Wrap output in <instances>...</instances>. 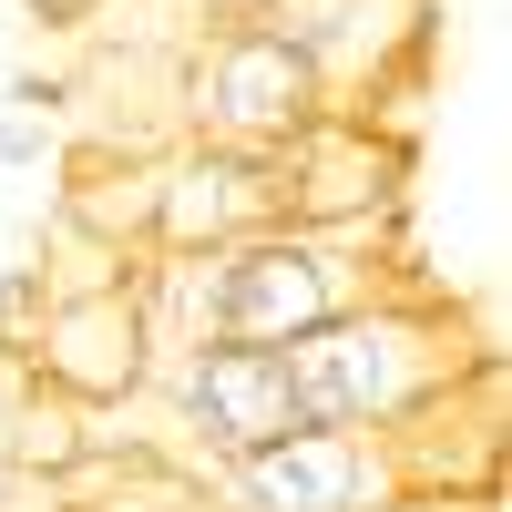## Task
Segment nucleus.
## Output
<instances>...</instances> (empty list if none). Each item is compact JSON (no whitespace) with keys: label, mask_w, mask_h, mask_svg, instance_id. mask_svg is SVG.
Masks as SVG:
<instances>
[{"label":"nucleus","mask_w":512,"mask_h":512,"mask_svg":"<svg viewBox=\"0 0 512 512\" xmlns=\"http://www.w3.org/2000/svg\"><path fill=\"white\" fill-rule=\"evenodd\" d=\"M277 359H287V390H297V420H308V431H400L410 410H431L441 390L472 379L461 328L431 297H400V287H379L369 308L287 338Z\"/></svg>","instance_id":"1"},{"label":"nucleus","mask_w":512,"mask_h":512,"mask_svg":"<svg viewBox=\"0 0 512 512\" xmlns=\"http://www.w3.org/2000/svg\"><path fill=\"white\" fill-rule=\"evenodd\" d=\"M390 287L379 277V236H328V226H267L216 256V338L246 349H287L328 318L369 308Z\"/></svg>","instance_id":"2"},{"label":"nucleus","mask_w":512,"mask_h":512,"mask_svg":"<svg viewBox=\"0 0 512 512\" xmlns=\"http://www.w3.org/2000/svg\"><path fill=\"white\" fill-rule=\"evenodd\" d=\"M318 72L287 52L267 21H216L185 52V134L195 144H246V154H277L297 123H318Z\"/></svg>","instance_id":"3"},{"label":"nucleus","mask_w":512,"mask_h":512,"mask_svg":"<svg viewBox=\"0 0 512 512\" xmlns=\"http://www.w3.org/2000/svg\"><path fill=\"white\" fill-rule=\"evenodd\" d=\"M256 21L318 72L328 113H369V93H400V72L420 62L431 0H267Z\"/></svg>","instance_id":"4"},{"label":"nucleus","mask_w":512,"mask_h":512,"mask_svg":"<svg viewBox=\"0 0 512 512\" xmlns=\"http://www.w3.org/2000/svg\"><path fill=\"white\" fill-rule=\"evenodd\" d=\"M287 226V185L277 154L246 144H164V185H154V256H226L246 236Z\"/></svg>","instance_id":"5"},{"label":"nucleus","mask_w":512,"mask_h":512,"mask_svg":"<svg viewBox=\"0 0 512 512\" xmlns=\"http://www.w3.org/2000/svg\"><path fill=\"white\" fill-rule=\"evenodd\" d=\"M400 144L369 134V113H318L277 144V185H287V226H328V236H390L400 216Z\"/></svg>","instance_id":"6"},{"label":"nucleus","mask_w":512,"mask_h":512,"mask_svg":"<svg viewBox=\"0 0 512 512\" xmlns=\"http://www.w3.org/2000/svg\"><path fill=\"white\" fill-rule=\"evenodd\" d=\"M154 379H164L175 431L205 441V461H236V451H256V441L308 431V420H297V390H287V359H277V349H246V338L175 349V359H154Z\"/></svg>","instance_id":"7"},{"label":"nucleus","mask_w":512,"mask_h":512,"mask_svg":"<svg viewBox=\"0 0 512 512\" xmlns=\"http://www.w3.org/2000/svg\"><path fill=\"white\" fill-rule=\"evenodd\" d=\"M390 492L379 431H287L216 461V512H379Z\"/></svg>","instance_id":"8"},{"label":"nucleus","mask_w":512,"mask_h":512,"mask_svg":"<svg viewBox=\"0 0 512 512\" xmlns=\"http://www.w3.org/2000/svg\"><path fill=\"white\" fill-rule=\"evenodd\" d=\"M144 267V256H134ZM41 390L72 400V410H113V400H144L154 390V338H144V308H134V277L123 287H82V297H52L41 308Z\"/></svg>","instance_id":"9"},{"label":"nucleus","mask_w":512,"mask_h":512,"mask_svg":"<svg viewBox=\"0 0 512 512\" xmlns=\"http://www.w3.org/2000/svg\"><path fill=\"white\" fill-rule=\"evenodd\" d=\"M154 185H164V154H82L52 216L103 236L113 256H154Z\"/></svg>","instance_id":"10"},{"label":"nucleus","mask_w":512,"mask_h":512,"mask_svg":"<svg viewBox=\"0 0 512 512\" xmlns=\"http://www.w3.org/2000/svg\"><path fill=\"white\" fill-rule=\"evenodd\" d=\"M11 461L21 472H82L93 461V410H72V400H52V390H31L21 410H11Z\"/></svg>","instance_id":"11"},{"label":"nucleus","mask_w":512,"mask_h":512,"mask_svg":"<svg viewBox=\"0 0 512 512\" xmlns=\"http://www.w3.org/2000/svg\"><path fill=\"white\" fill-rule=\"evenodd\" d=\"M41 308H52V287H41V267H21V256H0V349L11 338L41 328Z\"/></svg>","instance_id":"12"},{"label":"nucleus","mask_w":512,"mask_h":512,"mask_svg":"<svg viewBox=\"0 0 512 512\" xmlns=\"http://www.w3.org/2000/svg\"><path fill=\"white\" fill-rule=\"evenodd\" d=\"M41 164H52V113L0 103V175H41Z\"/></svg>","instance_id":"13"},{"label":"nucleus","mask_w":512,"mask_h":512,"mask_svg":"<svg viewBox=\"0 0 512 512\" xmlns=\"http://www.w3.org/2000/svg\"><path fill=\"white\" fill-rule=\"evenodd\" d=\"M379 512H492V492H390Z\"/></svg>","instance_id":"14"},{"label":"nucleus","mask_w":512,"mask_h":512,"mask_svg":"<svg viewBox=\"0 0 512 512\" xmlns=\"http://www.w3.org/2000/svg\"><path fill=\"white\" fill-rule=\"evenodd\" d=\"M31 11H41V21H62V31H93L103 0H31Z\"/></svg>","instance_id":"15"},{"label":"nucleus","mask_w":512,"mask_h":512,"mask_svg":"<svg viewBox=\"0 0 512 512\" xmlns=\"http://www.w3.org/2000/svg\"><path fill=\"white\" fill-rule=\"evenodd\" d=\"M205 11H216V21H256V11H267V0H205Z\"/></svg>","instance_id":"16"},{"label":"nucleus","mask_w":512,"mask_h":512,"mask_svg":"<svg viewBox=\"0 0 512 512\" xmlns=\"http://www.w3.org/2000/svg\"><path fill=\"white\" fill-rule=\"evenodd\" d=\"M0 502H11V492H0Z\"/></svg>","instance_id":"17"}]
</instances>
